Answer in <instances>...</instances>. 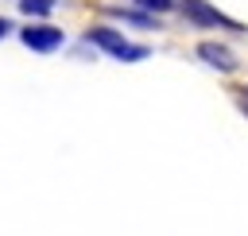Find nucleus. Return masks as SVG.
Listing matches in <instances>:
<instances>
[{
  "mask_svg": "<svg viewBox=\"0 0 248 236\" xmlns=\"http://www.w3.org/2000/svg\"><path fill=\"white\" fill-rule=\"evenodd\" d=\"M4 35H12V19H4V15H0V39H4Z\"/></svg>",
  "mask_w": 248,
  "mask_h": 236,
  "instance_id": "nucleus-9",
  "label": "nucleus"
},
{
  "mask_svg": "<svg viewBox=\"0 0 248 236\" xmlns=\"http://www.w3.org/2000/svg\"><path fill=\"white\" fill-rule=\"evenodd\" d=\"M198 58H202L209 70H217V74H232V70H240V58L232 54V46H225V43H213V39L198 43Z\"/></svg>",
  "mask_w": 248,
  "mask_h": 236,
  "instance_id": "nucleus-4",
  "label": "nucleus"
},
{
  "mask_svg": "<svg viewBox=\"0 0 248 236\" xmlns=\"http://www.w3.org/2000/svg\"><path fill=\"white\" fill-rule=\"evenodd\" d=\"M85 39H89L97 50H105L108 58H116V62H143V58H151V46H143V43H128L116 27H89Z\"/></svg>",
  "mask_w": 248,
  "mask_h": 236,
  "instance_id": "nucleus-1",
  "label": "nucleus"
},
{
  "mask_svg": "<svg viewBox=\"0 0 248 236\" xmlns=\"http://www.w3.org/2000/svg\"><path fill=\"white\" fill-rule=\"evenodd\" d=\"M108 15H112V19H124V23H132V27H143V31H155V27H159V19H155L151 12H143V8H120V4H112Z\"/></svg>",
  "mask_w": 248,
  "mask_h": 236,
  "instance_id": "nucleus-5",
  "label": "nucleus"
},
{
  "mask_svg": "<svg viewBox=\"0 0 248 236\" xmlns=\"http://www.w3.org/2000/svg\"><path fill=\"white\" fill-rule=\"evenodd\" d=\"M178 12H182L186 23H194V27H221V31H232V35H244V31H248L240 19L217 12L209 0H178Z\"/></svg>",
  "mask_w": 248,
  "mask_h": 236,
  "instance_id": "nucleus-2",
  "label": "nucleus"
},
{
  "mask_svg": "<svg viewBox=\"0 0 248 236\" xmlns=\"http://www.w3.org/2000/svg\"><path fill=\"white\" fill-rule=\"evenodd\" d=\"M132 4L143 8V12H151V15H167V12L178 8V0H132Z\"/></svg>",
  "mask_w": 248,
  "mask_h": 236,
  "instance_id": "nucleus-7",
  "label": "nucleus"
},
{
  "mask_svg": "<svg viewBox=\"0 0 248 236\" xmlns=\"http://www.w3.org/2000/svg\"><path fill=\"white\" fill-rule=\"evenodd\" d=\"M236 104H240V112L248 116V89H240V93H236Z\"/></svg>",
  "mask_w": 248,
  "mask_h": 236,
  "instance_id": "nucleus-8",
  "label": "nucleus"
},
{
  "mask_svg": "<svg viewBox=\"0 0 248 236\" xmlns=\"http://www.w3.org/2000/svg\"><path fill=\"white\" fill-rule=\"evenodd\" d=\"M54 4H58V0H19V12H23V15L43 19V15H50V12H54Z\"/></svg>",
  "mask_w": 248,
  "mask_h": 236,
  "instance_id": "nucleus-6",
  "label": "nucleus"
},
{
  "mask_svg": "<svg viewBox=\"0 0 248 236\" xmlns=\"http://www.w3.org/2000/svg\"><path fill=\"white\" fill-rule=\"evenodd\" d=\"M19 43L35 54H54L66 43V31L54 23H27V27H19Z\"/></svg>",
  "mask_w": 248,
  "mask_h": 236,
  "instance_id": "nucleus-3",
  "label": "nucleus"
}]
</instances>
